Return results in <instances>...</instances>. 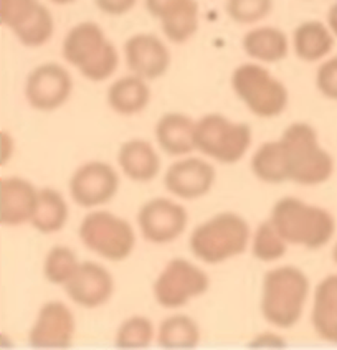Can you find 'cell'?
<instances>
[{
	"label": "cell",
	"instance_id": "cell-32",
	"mask_svg": "<svg viewBox=\"0 0 337 350\" xmlns=\"http://www.w3.org/2000/svg\"><path fill=\"white\" fill-rule=\"evenodd\" d=\"M225 10L235 23L252 25L271 14L273 0H227Z\"/></svg>",
	"mask_w": 337,
	"mask_h": 350
},
{
	"label": "cell",
	"instance_id": "cell-7",
	"mask_svg": "<svg viewBox=\"0 0 337 350\" xmlns=\"http://www.w3.org/2000/svg\"><path fill=\"white\" fill-rule=\"evenodd\" d=\"M252 144L247 122H232L220 114H208L196 122V149L221 164H235Z\"/></svg>",
	"mask_w": 337,
	"mask_h": 350
},
{
	"label": "cell",
	"instance_id": "cell-15",
	"mask_svg": "<svg viewBox=\"0 0 337 350\" xmlns=\"http://www.w3.org/2000/svg\"><path fill=\"white\" fill-rule=\"evenodd\" d=\"M65 291L75 304L81 308H99L111 299L114 281L109 271L93 261L79 265L75 276L65 284Z\"/></svg>",
	"mask_w": 337,
	"mask_h": 350
},
{
	"label": "cell",
	"instance_id": "cell-35",
	"mask_svg": "<svg viewBox=\"0 0 337 350\" xmlns=\"http://www.w3.org/2000/svg\"><path fill=\"white\" fill-rule=\"evenodd\" d=\"M189 2L190 0H144L146 9H148L149 14L154 18L161 20V22L172 14H176L184 5H187Z\"/></svg>",
	"mask_w": 337,
	"mask_h": 350
},
{
	"label": "cell",
	"instance_id": "cell-18",
	"mask_svg": "<svg viewBox=\"0 0 337 350\" xmlns=\"http://www.w3.org/2000/svg\"><path fill=\"white\" fill-rule=\"evenodd\" d=\"M156 139L169 156H185L196 149V122L184 114H165L156 124Z\"/></svg>",
	"mask_w": 337,
	"mask_h": 350
},
{
	"label": "cell",
	"instance_id": "cell-26",
	"mask_svg": "<svg viewBox=\"0 0 337 350\" xmlns=\"http://www.w3.org/2000/svg\"><path fill=\"white\" fill-rule=\"evenodd\" d=\"M55 31V20L49 7L40 3L38 9L33 12V15L20 23L17 29L12 30L15 38L27 49H38L45 43L50 42Z\"/></svg>",
	"mask_w": 337,
	"mask_h": 350
},
{
	"label": "cell",
	"instance_id": "cell-10",
	"mask_svg": "<svg viewBox=\"0 0 337 350\" xmlns=\"http://www.w3.org/2000/svg\"><path fill=\"white\" fill-rule=\"evenodd\" d=\"M73 79L58 63H43L30 71L25 81V98L37 111H55L68 101Z\"/></svg>",
	"mask_w": 337,
	"mask_h": 350
},
{
	"label": "cell",
	"instance_id": "cell-12",
	"mask_svg": "<svg viewBox=\"0 0 337 350\" xmlns=\"http://www.w3.org/2000/svg\"><path fill=\"white\" fill-rule=\"evenodd\" d=\"M119 189L116 170L105 162H88L73 174L70 192L73 200L83 208L108 204Z\"/></svg>",
	"mask_w": 337,
	"mask_h": 350
},
{
	"label": "cell",
	"instance_id": "cell-29",
	"mask_svg": "<svg viewBox=\"0 0 337 350\" xmlns=\"http://www.w3.org/2000/svg\"><path fill=\"white\" fill-rule=\"evenodd\" d=\"M78 268L79 262L77 260V254L66 246H55L46 254L45 278L51 284L65 286L75 276Z\"/></svg>",
	"mask_w": 337,
	"mask_h": 350
},
{
	"label": "cell",
	"instance_id": "cell-19",
	"mask_svg": "<svg viewBox=\"0 0 337 350\" xmlns=\"http://www.w3.org/2000/svg\"><path fill=\"white\" fill-rule=\"evenodd\" d=\"M311 321L321 339L337 344V274L324 278L317 284Z\"/></svg>",
	"mask_w": 337,
	"mask_h": 350
},
{
	"label": "cell",
	"instance_id": "cell-38",
	"mask_svg": "<svg viewBox=\"0 0 337 350\" xmlns=\"http://www.w3.org/2000/svg\"><path fill=\"white\" fill-rule=\"evenodd\" d=\"M51 3H55V5H70V3L77 2V0H50Z\"/></svg>",
	"mask_w": 337,
	"mask_h": 350
},
{
	"label": "cell",
	"instance_id": "cell-6",
	"mask_svg": "<svg viewBox=\"0 0 337 350\" xmlns=\"http://www.w3.org/2000/svg\"><path fill=\"white\" fill-rule=\"evenodd\" d=\"M232 88L238 99L258 118H276L288 106L286 86L256 63H245L235 68Z\"/></svg>",
	"mask_w": 337,
	"mask_h": 350
},
{
	"label": "cell",
	"instance_id": "cell-5",
	"mask_svg": "<svg viewBox=\"0 0 337 350\" xmlns=\"http://www.w3.org/2000/svg\"><path fill=\"white\" fill-rule=\"evenodd\" d=\"M250 241V226L240 215L227 212L197 226L190 237V250L200 261L218 265L245 253Z\"/></svg>",
	"mask_w": 337,
	"mask_h": 350
},
{
	"label": "cell",
	"instance_id": "cell-4",
	"mask_svg": "<svg viewBox=\"0 0 337 350\" xmlns=\"http://www.w3.org/2000/svg\"><path fill=\"white\" fill-rule=\"evenodd\" d=\"M309 294L308 276L295 266H281L263 280L261 314L269 324L289 329L299 322Z\"/></svg>",
	"mask_w": 337,
	"mask_h": 350
},
{
	"label": "cell",
	"instance_id": "cell-36",
	"mask_svg": "<svg viewBox=\"0 0 337 350\" xmlns=\"http://www.w3.org/2000/svg\"><path fill=\"white\" fill-rule=\"evenodd\" d=\"M94 2L103 14L119 17V15H124L133 10L137 0H94Z\"/></svg>",
	"mask_w": 337,
	"mask_h": 350
},
{
	"label": "cell",
	"instance_id": "cell-39",
	"mask_svg": "<svg viewBox=\"0 0 337 350\" xmlns=\"http://www.w3.org/2000/svg\"><path fill=\"white\" fill-rule=\"evenodd\" d=\"M332 258H334V261L337 262V243L334 245V250H332Z\"/></svg>",
	"mask_w": 337,
	"mask_h": 350
},
{
	"label": "cell",
	"instance_id": "cell-14",
	"mask_svg": "<svg viewBox=\"0 0 337 350\" xmlns=\"http://www.w3.org/2000/svg\"><path fill=\"white\" fill-rule=\"evenodd\" d=\"M126 63L131 73L152 81L164 77L170 66V51L161 38L152 33H136L124 43Z\"/></svg>",
	"mask_w": 337,
	"mask_h": 350
},
{
	"label": "cell",
	"instance_id": "cell-23",
	"mask_svg": "<svg viewBox=\"0 0 337 350\" xmlns=\"http://www.w3.org/2000/svg\"><path fill=\"white\" fill-rule=\"evenodd\" d=\"M150 101V90L144 78L131 75L119 78L108 90V105L121 116L141 113Z\"/></svg>",
	"mask_w": 337,
	"mask_h": 350
},
{
	"label": "cell",
	"instance_id": "cell-17",
	"mask_svg": "<svg viewBox=\"0 0 337 350\" xmlns=\"http://www.w3.org/2000/svg\"><path fill=\"white\" fill-rule=\"evenodd\" d=\"M2 215L0 221L5 226H18L31 221L38 202V190L20 177H5L0 184Z\"/></svg>",
	"mask_w": 337,
	"mask_h": 350
},
{
	"label": "cell",
	"instance_id": "cell-37",
	"mask_svg": "<svg viewBox=\"0 0 337 350\" xmlns=\"http://www.w3.org/2000/svg\"><path fill=\"white\" fill-rule=\"evenodd\" d=\"M327 25L332 33H334V37L337 38V2L327 12Z\"/></svg>",
	"mask_w": 337,
	"mask_h": 350
},
{
	"label": "cell",
	"instance_id": "cell-20",
	"mask_svg": "<svg viewBox=\"0 0 337 350\" xmlns=\"http://www.w3.org/2000/svg\"><path fill=\"white\" fill-rule=\"evenodd\" d=\"M118 162L122 172L134 182L154 180L161 169V159L156 149L142 139L124 142L119 149Z\"/></svg>",
	"mask_w": 337,
	"mask_h": 350
},
{
	"label": "cell",
	"instance_id": "cell-2",
	"mask_svg": "<svg viewBox=\"0 0 337 350\" xmlns=\"http://www.w3.org/2000/svg\"><path fill=\"white\" fill-rule=\"evenodd\" d=\"M269 221L286 243L304 246L308 250L323 248L336 233V220L331 212L304 204L295 197L276 202Z\"/></svg>",
	"mask_w": 337,
	"mask_h": 350
},
{
	"label": "cell",
	"instance_id": "cell-25",
	"mask_svg": "<svg viewBox=\"0 0 337 350\" xmlns=\"http://www.w3.org/2000/svg\"><path fill=\"white\" fill-rule=\"evenodd\" d=\"M200 342V329L192 317L176 314L162 321L157 344L164 349H193Z\"/></svg>",
	"mask_w": 337,
	"mask_h": 350
},
{
	"label": "cell",
	"instance_id": "cell-1",
	"mask_svg": "<svg viewBox=\"0 0 337 350\" xmlns=\"http://www.w3.org/2000/svg\"><path fill=\"white\" fill-rule=\"evenodd\" d=\"M288 180L299 185H319L334 172V159L319 146L317 133L306 122H295L280 141Z\"/></svg>",
	"mask_w": 337,
	"mask_h": 350
},
{
	"label": "cell",
	"instance_id": "cell-9",
	"mask_svg": "<svg viewBox=\"0 0 337 350\" xmlns=\"http://www.w3.org/2000/svg\"><path fill=\"white\" fill-rule=\"evenodd\" d=\"M208 276L190 261H169L154 282V297L162 308L177 309L208 291Z\"/></svg>",
	"mask_w": 337,
	"mask_h": 350
},
{
	"label": "cell",
	"instance_id": "cell-31",
	"mask_svg": "<svg viewBox=\"0 0 337 350\" xmlns=\"http://www.w3.org/2000/svg\"><path fill=\"white\" fill-rule=\"evenodd\" d=\"M286 253V241L283 240L271 221H265L258 226L253 237V254L256 260L269 262L276 261Z\"/></svg>",
	"mask_w": 337,
	"mask_h": 350
},
{
	"label": "cell",
	"instance_id": "cell-27",
	"mask_svg": "<svg viewBox=\"0 0 337 350\" xmlns=\"http://www.w3.org/2000/svg\"><path fill=\"white\" fill-rule=\"evenodd\" d=\"M252 170L260 180L267 184H283L288 180L283 157H281L280 141L267 142L256 150L252 159Z\"/></svg>",
	"mask_w": 337,
	"mask_h": 350
},
{
	"label": "cell",
	"instance_id": "cell-22",
	"mask_svg": "<svg viewBox=\"0 0 337 350\" xmlns=\"http://www.w3.org/2000/svg\"><path fill=\"white\" fill-rule=\"evenodd\" d=\"M245 53L252 59L261 63H278L288 57L289 40L283 30L276 27H258L245 33Z\"/></svg>",
	"mask_w": 337,
	"mask_h": 350
},
{
	"label": "cell",
	"instance_id": "cell-34",
	"mask_svg": "<svg viewBox=\"0 0 337 350\" xmlns=\"http://www.w3.org/2000/svg\"><path fill=\"white\" fill-rule=\"evenodd\" d=\"M316 86L323 96L337 101V57L326 59L316 75Z\"/></svg>",
	"mask_w": 337,
	"mask_h": 350
},
{
	"label": "cell",
	"instance_id": "cell-28",
	"mask_svg": "<svg viewBox=\"0 0 337 350\" xmlns=\"http://www.w3.org/2000/svg\"><path fill=\"white\" fill-rule=\"evenodd\" d=\"M198 20H200V10L197 0H190L187 5L162 20V31L172 43H185L197 33Z\"/></svg>",
	"mask_w": 337,
	"mask_h": 350
},
{
	"label": "cell",
	"instance_id": "cell-30",
	"mask_svg": "<svg viewBox=\"0 0 337 350\" xmlns=\"http://www.w3.org/2000/svg\"><path fill=\"white\" fill-rule=\"evenodd\" d=\"M154 337V325L150 319L134 316L126 319L118 329L116 345L121 349H144L149 347Z\"/></svg>",
	"mask_w": 337,
	"mask_h": 350
},
{
	"label": "cell",
	"instance_id": "cell-21",
	"mask_svg": "<svg viewBox=\"0 0 337 350\" xmlns=\"http://www.w3.org/2000/svg\"><path fill=\"white\" fill-rule=\"evenodd\" d=\"M334 33L327 23L308 20L296 27L293 35V49L296 57L306 63L324 59L334 49Z\"/></svg>",
	"mask_w": 337,
	"mask_h": 350
},
{
	"label": "cell",
	"instance_id": "cell-24",
	"mask_svg": "<svg viewBox=\"0 0 337 350\" xmlns=\"http://www.w3.org/2000/svg\"><path fill=\"white\" fill-rule=\"evenodd\" d=\"M68 220V205L63 195L55 189L38 190V202L35 208L31 225L43 234L57 233Z\"/></svg>",
	"mask_w": 337,
	"mask_h": 350
},
{
	"label": "cell",
	"instance_id": "cell-3",
	"mask_svg": "<svg viewBox=\"0 0 337 350\" xmlns=\"http://www.w3.org/2000/svg\"><path fill=\"white\" fill-rule=\"evenodd\" d=\"M62 55L90 81H105L119 66L116 46L94 22L75 25L63 40Z\"/></svg>",
	"mask_w": 337,
	"mask_h": 350
},
{
	"label": "cell",
	"instance_id": "cell-8",
	"mask_svg": "<svg viewBox=\"0 0 337 350\" xmlns=\"http://www.w3.org/2000/svg\"><path fill=\"white\" fill-rule=\"evenodd\" d=\"M78 233L86 248L109 261L126 260L136 245V234L129 221L109 212L86 215Z\"/></svg>",
	"mask_w": 337,
	"mask_h": 350
},
{
	"label": "cell",
	"instance_id": "cell-13",
	"mask_svg": "<svg viewBox=\"0 0 337 350\" xmlns=\"http://www.w3.org/2000/svg\"><path fill=\"white\" fill-rule=\"evenodd\" d=\"M75 329V316L63 302H46L30 331V345L38 349H66L73 344Z\"/></svg>",
	"mask_w": 337,
	"mask_h": 350
},
{
	"label": "cell",
	"instance_id": "cell-33",
	"mask_svg": "<svg viewBox=\"0 0 337 350\" xmlns=\"http://www.w3.org/2000/svg\"><path fill=\"white\" fill-rule=\"evenodd\" d=\"M38 0H2V23L10 31L33 15L38 9Z\"/></svg>",
	"mask_w": 337,
	"mask_h": 350
},
{
	"label": "cell",
	"instance_id": "cell-11",
	"mask_svg": "<svg viewBox=\"0 0 337 350\" xmlns=\"http://www.w3.org/2000/svg\"><path fill=\"white\" fill-rule=\"evenodd\" d=\"M189 215L182 205L169 198H154L141 206L137 224L150 243L165 245L177 240L187 226Z\"/></svg>",
	"mask_w": 337,
	"mask_h": 350
},
{
	"label": "cell",
	"instance_id": "cell-16",
	"mask_svg": "<svg viewBox=\"0 0 337 350\" xmlns=\"http://www.w3.org/2000/svg\"><path fill=\"white\" fill-rule=\"evenodd\" d=\"M164 184L176 197L196 200L212 190L215 184V169L202 159H185L169 167Z\"/></svg>",
	"mask_w": 337,
	"mask_h": 350
}]
</instances>
